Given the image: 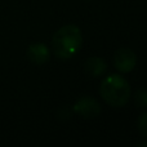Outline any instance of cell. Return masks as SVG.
Returning a JSON list of instances; mask_svg holds the SVG:
<instances>
[{"mask_svg":"<svg viewBox=\"0 0 147 147\" xmlns=\"http://www.w3.org/2000/svg\"><path fill=\"white\" fill-rule=\"evenodd\" d=\"M83 45V35L76 25H65L56 31L52 39V49L57 58H72Z\"/></svg>","mask_w":147,"mask_h":147,"instance_id":"cell-1","label":"cell"},{"mask_svg":"<svg viewBox=\"0 0 147 147\" xmlns=\"http://www.w3.org/2000/svg\"><path fill=\"white\" fill-rule=\"evenodd\" d=\"M99 94L109 106L124 107L130 99L132 89L125 78L117 74H111L102 80Z\"/></svg>","mask_w":147,"mask_h":147,"instance_id":"cell-2","label":"cell"},{"mask_svg":"<svg viewBox=\"0 0 147 147\" xmlns=\"http://www.w3.org/2000/svg\"><path fill=\"white\" fill-rule=\"evenodd\" d=\"M137 65V56L129 48H120L114 54V67L121 74L133 71Z\"/></svg>","mask_w":147,"mask_h":147,"instance_id":"cell-3","label":"cell"},{"mask_svg":"<svg viewBox=\"0 0 147 147\" xmlns=\"http://www.w3.org/2000/svg\"><path fill=\"white\" fill-rule=\"evenodd\" d=\"M74 111L78 112L80 116L85 117V119H93L101 114L102 109L97 99H94L93 97L84 96L79 98L76 103L74 105Z\"/></svg>","mask_w":147,"mask_h":147,"instance_id":"cell-4","label":"cell"},{"mask_svg":"<svg viewBox=\"0 0 147 147\" xmlns=\"http://www.w3.org/2000/svg\"><path fill=\"white\" fill-rule=\"evenodd\" d=\"M27 58L34 65H44L51 58V51L44 43H32L27 48Z\"/></svg>","mask_w":147,"mask_h":147,"instance_id":"cell-5","label":"cell"},{"mask_svg":"<svg viewBox=\"0 0 147 147\" xmlns=\"http://www.w3.org/2000/svg\"><path fill=\"white\" fill-rule=\"evenodd\" d=\"M85 72L92 78H101L107 71V63L101 57H89L85 61Z\"/></svg>","mask_w":147,"mask_h":147,"instance_id":"cell-6","label":"cell"},{"mask_svg":"<svg viewBox=\"0 0 147 147\" xmlns=\"http://www.w3.org/2000/svg\"><path fill=\"white\" fill-rule=\"evenodd\" d=\"M134 103L138 109L147 107V89H138L134 93Z\"/></svg>","mask_w":147,"mask_h":147,"instance_id":"cell-7","label":"cell"},{"mask_svg":"<svg viewBox=\"0 0 147 147\" xmlns=\"http://www.w3.org/2000/svg\"><path fill=\"white\" fill-rule=\"evenodd\" d=\"M138 130L143 137L147 138V112L142 114L138 119Z\"/></svg>","mask_w":147,"mask_h":147,"instance_id":"cell-8","label":"cell"},{"mask_svg":"<svg viewBox=\"0 0 147 147\" xmlns=\"http://www.w3.org/2000/svg\"><path fill=\"white\" fill-rule=\"evenodd\" d=\"M138 146H147V142H141L138 143Z\"/></svg>","mask_w":147,"mask_h":147,"instance_id":"cell-9","label":"cell"}]
</instances>
